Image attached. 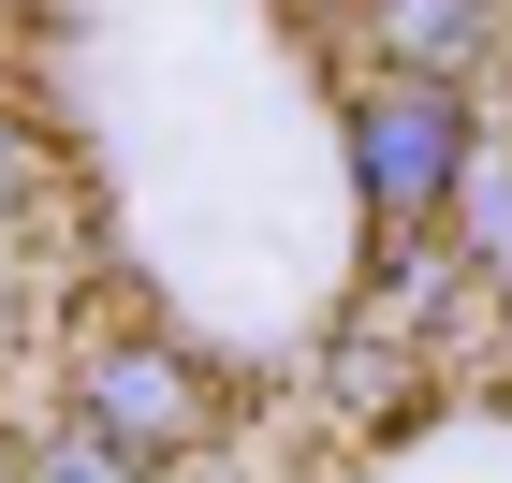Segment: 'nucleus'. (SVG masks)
<instances>
[{"label":"nucleus","instance_id":"obj_4","mask_svg":"<svg viewBox=\"0 0 512 483\" xmlns=\"http://www.w3.org/2000/svg\"><path fill=\"white\" fill-rule=\"evenodd\" d=\"M483 249H498V264H512V191H483Z\"/></svg>","mask_w":512,"mask_h":483},{"label":"nucleus","instance_id":"obj_2","mask_svg":"<svg viewBox=\"0 0 512 483\" xmlns=\"http://www.w3.org/2000/svg\"><path fill=\"white\" fill-rule=\"evenodd\" d=\"M366 147H381V205L439 191V176H454V103H381V118H366Z\"/></svg>","mask_w":512,"mask_h":483},{"label":"nucleus","instance_id":"obj_3","mask_svg":"<svg viewBox=\"0 0 512 483\" xmlns=\"http://www.w3.org/2000/svg\"><path fill=\"white\" fill-rule=\"evenodd\" d=\"M44 483H118V454L88 440V454H59V469H44Z\"/></svg>","mask_w":512,"mask_h":483},{"label":"nucleus","instance_id":"obj_1","mask_svg":"<svg viewBox=\"0 0 512 483\" xmlns=\"http://www.w3.org/2000/svg\"><path fill=\"white\" fill-rule=\"evenodd\" d=\"M88 440L103 454H176L191 440V381H176L161 352H118L103 381H88Z\"/></svg>","mask_w":512,"mask_h":483}]
</instances>
